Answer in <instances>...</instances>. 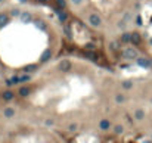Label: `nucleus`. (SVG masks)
Segmentation results:
<instances>
[{"instance_id": "f257e3e1", "label": "nucleus", "mask_w": 152, "mask_h": 143, "mask_svg": "<svg viewBox=\"0 0 152 143\" xmlns=\"http://www.w3.org/2000/svg\"><path fill=\"white\" fill-rule=\"evenodd\" d=\"M121 56L124 59H136L137 58V50L133 49V47H127L121 52Z\"/></svg>"}, {"instance_id": "f03ea898", "label": "nucleus", "mask_w": 152, "mask_h": 143, "mask_svg": "<svg viewBox=\"0 0 152 143\" xmlns=\"http://www.w3.org/2000/svg\"><path fill=\"white\" fill-rule=\"evenodd\" d=\"M89 22H90V25H93V27H99V25L102 24V19H100V16L97 14H92L89 16Z\"/></svg>"}, {"instance_id": "7ed1b4c3", "label": "nucleus", "mask_w": 152, "mask_h": 143, "mask_svg": "<svg viewBox=\"0 0 152 143\" xmlns=\"http://www.w3.org/2000/svg\"><path fill=\"white\" fill-rule=\"evenodd\" d=\"M59 69L62 71V72H67V71H70L71 69V62L70 61H67V59H64L61 63H59Z\"/></svg>"}, {"instance_id": "20e7f679", "label": "nucleus", "mask_w": 152, "mask_h": 143, "mask_svg": "<svg viewBox=\"0 0 152 143\" xmlns=\"http://www.w3.org/2000/svg\"><path fill=\"white\" fill-rule=\"evenodd\" d=\"M137 65H139V67H145V68H148V67H151V59L139 58V59H137Z\"/></svg>"}, {"instance_id": "39448f33", "label": "nucleus", "mask_w": 152, "mask_h": 143, "mask_svg": "<svg viewBox=\"0 0 152 143\" xmlns=\"http://www.w3.org/2000/svg\"><path fill=\"white\" fill-rule=\"evenodd\" d=\"M50 58H52V50H50V49H46V50L43 52V55H42L40 61H42V62H47Z\"/></svg>"}, {"instance_id": "423d86ee", "label": "nucleus", "mask_w": 152, "mask_h": 143, "mask_svg": "<svg viewBox=\"0 0 152 143\" xmlns=\"http://www.w3.org/2000/svg\"><path fill=\"white\" fill-rule=\"evenodd\" d=\"M109 127H111L109 120H102V121L99 123V128L100 130H109Z\"/></svg>"}, {"instance_id": "0eeeda50", "label": "nucleus", "mask_w": 152, "mask_h": 143, "mask_svg": "<svg viewBox=\"0 0 152 143\" xmlns=\"http://www.w3.org/2000/svg\"><path fill=\"white\" fill-rule=\"evenodd\" d=\"M142 42V38H140V34H137V33H133L132 34V43L133 44H139Z\"/></svg>"}, {"instance_id": "6e6552de", "label": "nucleus", "mask_w": 152, "mask_h": 143, "mask_svg": "<svg viewBox=\"0 0 152 143\" xmlns=\"http://www.w3.org/2000/svg\"><path fill=\"white\" fill-rule=\"evenodd\" d=\"M3 114H5V116H6V118H12V116L15 115V109H14V108H6Z\"/></svg>"}, {"instance_id": "1a4fd4ad", "label": "nucleus", "mask_w": 152, "mask_h": 143, "mask_svg": "<svg viewBox=\"0 0 152 143\" xmlns=\"http://www.w3.org/2000/svg\"><path fill=\"white\" fill-rule=\"evenodd\" d=\"M121 42H123V43H127V42H132V34H129V33H125V34H123V35H121Z\"/></svg>"}, {"instance_id": "9d476101", "label": "nucleus", "mask_w": 152, "mask_h": 143, "mask_svg": "<svg viewBox=\"0 0 152 143\" xmlns=\"http://www.w3.org/2000/svg\"><path fill=\"white\" fill-rule=\"evenodd\" d=\"M134 116H136V120H143V116H145V112L142 109H137L134 112Z\"/></svg>"}, {"instance_id": "9b49d317", "label": "nucleus", "mask_w": 152, "mask_h": 143, "mask_svg": "<svg viewBox=\"0 0 152 143\" xmlns=\"http://www.w3.org/2000/svg\"><path fill=\"white\" fill-rule=\"evenodd\" d=\"M7 24V15L6 14H2L0 15V27H3V25Z\"/></svg>"}, {"instance_id": "f8f14e48", "label": "nucleus", "mask_w": 152, "mask_h": 143, "mask_svg": "<svg viewBox=\"0 0 152 143\" xmlns=\"http://www.w3.org/2000/svg\"><path fill=\"white\" fill-rule=\"evenodd\" d=\"M12 97H14V93H12V92H5L3 93V99L5 100H10Z\"/></svg>"}, {"instance_id": "ddd939ff", "label": "nucleus", "mask_w": 152, "mask_h": 143, "mask_svg": "<svg viewBox=\"0 0 152 143\" xmlns=\"http://www.w3.org/2000/svg\"><path fill=\"white\" fill-rule=\"evenodd\" d=\"M28 93H30V90H28L27 87H22V89L19 90V95H21V96H28Z\"/></svg>"}, {"instance_id": "4468645a", "label": "nucleus", "mask_w": 152, "mask_h": 143, "mask_svg": "<svg viewBox=\"0 0 152 143\" xmlns=\"http://www.w3.org/2000/svg\"><path fill=\"white\" fill-rule=\"evenodd\" d=\"M35 25L39 27L40 30H46V27H44V22L43 21H35Z\"/></svg>"}, {"instance_id": "2eb2a0df", "label": "nucleus", "mask_w": 152, "mask_h": 143, "mask_svg": "<svg viewBox=\"0 0 152 143\" xmlns=\"http://www.w3.org/2000/svg\"><path fill=\"white\" fill-rule=\"evenodd\" d=\"M22 21H24V22H28V21H31V16H30L28 14H24V15H22Z\"/></svg>"}, {"instance_id": "dca6fc26", "label": "nucleus", "mask_w": 152, "mask_h": 143, "mask_svg": "<svg viewBox=\"0 0 152 143\" xmlns=\"http://www.w3.org/2000/svg\"><path fill=\"white\" fill-rule=\"evenodd\" d=\"M123 131H124V128H123L121 125H117V127H115V133H117V134H121Z\"/></svg>"}, {"instance_id": "f3484780", "label": "nucleus", "mask_w": 152, "mask_h": 143, "mask_svg": "<svg viewBox=\"0 0 152 143\" xmlns=\"http://www.w3.org/2000/svg\"><path fill=\"white\" fill-rule=\"evenodd\" d=\"M59 19L61 21H65L67 19V14H65V12H59Z\"/></svg>"}, {"instance_id": "a211bd4d", "label": "nucleus", "mask_w": 152, "mask_h": 143, "mask_svg": "<svg viewBox=\"0 0 152 143\" xmlns=\"http://www.w3.org/2000/svg\"><path fill=\"white\" fill-rule=\"evenodd\" d=\"M115 100H117L118 103H121V102H124V96H123V95H117V96H115Z\"/></svg>"}, {"instance_id": "6ab92c4d", "label": "nucleus", "mask_w": 152, "mask_h": 143, "mask_svg": "<svg viewBox=\"0 0 152 143\" xmlns=\"http://www.w3.org/2000/svg\"><path fill=\"white\" fill-rule=\"evenodd\" d=\"M86 58H90V59H93V61H96V59H97V56H96V55H93V53H89V52L86 53Z\"/></svg>"}, {"instance_id": "aec40b11", "label": "nucleus", "mask_w": 152, "mask_h": 143, "mask_svg": "<svg viewBox=\"0 0 152 143\" xmlns=\"http://www.w3.org/2000/svg\"><path fill=\"white\" fill-rule=\"evenodd\" d=\"M123 87H124V89H130V87H132V81H124V83H123Z\"/></svg>"}, {"instance_id": "412c9836", "label": "nucleus", "mask_w": 152, "mask_h": 143, "mask_svg": "<svg viewBox=\"0 0 152 143\" xmlns=\"http://www.w3.org/2000/svg\"><path fill=\"white\" fill-rule=\"evenodd\" d=\"M58 5L64 7V6H65V0H58Z\"/></svg>"}, {"instance_id": "4be33fe9", "label": "nucleus", "mask_w": 152, "mask_h": 143, "mask_svg": "<svg viewBox=\"0 0 152 143\" xmlns=\"http://www.w3.org/2000/svg\"><path fill=\"white\" fill-rule=\"evenodd\" d=\"M75 128H77V125H75V124H71V125H70V130H71V131H74Z\"/></svg>"}, {"instance_id": "5701e85b", "label": "nucleus", "mask_w": 152, "mask_h": 143, "mask_svg": "<svg viewBox=\"0 0 152 143\" xmlns=\"http://www.w3.org/2000/svg\"><path fill=\"white\" fill-rule=\"evenodd\" d=\"M72 2H74V3H75V5H80V3H81V2H83V0H72Z\"/></svg>"}, {"instance_id": "b1692460", "label": "nucleus", "mask_w": 152, "mask_h": 143, "mask_svg": "<svg viewBox=\"0 0 152 143\" xmlns=\"http://www.w3.org/2000/svg\"><path fill=\"white\" fill-rule=\"evenodd\" d=\"M151 67H152V59H151Z\"/></svg>"}, {"instance_id": "393cba45", "label": "nucleus", "mask_w": 152, "mask_h": 143, "mask_svg": "<svg viewBox=\"0 0 152 143\" xmlns=\"http://www.w3.org/2000/svg\"><path fill=\"white\" fill-rule=\"evenodd\" d=\"M145 143H152V142H145Z\"/></svg>"}, {"instance_id": "a878e982", "label": "nucleus", "mask_w": 152, "mask_h": 143, "mask_svg": "<svg viewBox=\"0 0 152 143\" xmlns=\"http://www.w3.org/2000/svg\"><path fill=\"white\" fill-rule=\"evenodd\" d=\"M151 44H152V38H151Z\"/></svg>"}]
</instances>
